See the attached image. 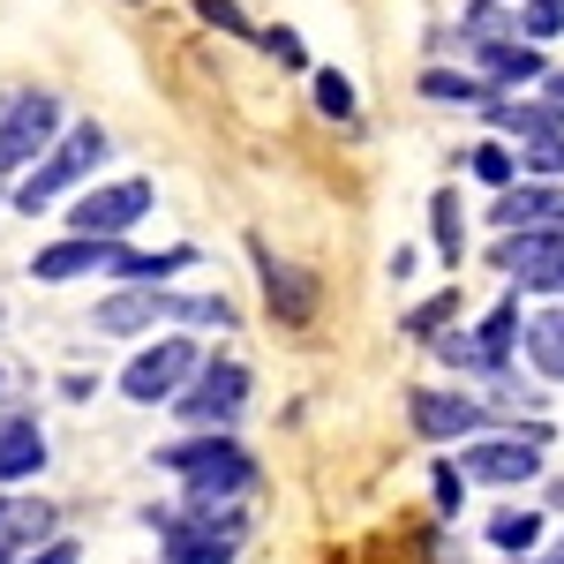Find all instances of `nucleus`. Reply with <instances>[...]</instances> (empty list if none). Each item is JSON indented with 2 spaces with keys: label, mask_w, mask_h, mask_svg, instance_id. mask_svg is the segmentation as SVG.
Returning <instances> with one entry per match:
<instances>
[{
  "label": "nucleus",
  "mask_w": 564,
  "mask_h": 564,
  "mask_svg": "<svg viewBox=\"0 0 564 564\" xmlns=\"http://www.w3.org/2000/svg\"><path fill=\"white\" fill-rule=\"evenodd\" d=\"M430 226H436V257H444V263H459V249H467V218H459V196H452V188H436Z\"/></svg>",
  "instance_id": "18"
},
{
  "label": "nucleus",
  "mask_w": 564,
  "mask_h": 564,
  "mask_svg": "<svg viewBox=\"0 0 564 564\" xmlns=\"http://www.w3.org/2000/svg\"><path fill=\"white\" fill-rule=\"evenodd\" d=\"M76 557H84V550H76L68 534H53V542H39V550H23L15 564H76Z\"/></svg>",
  "instance_id": "28"
},
{
  "label": "nucleus",
  "mask_w": 564,
  "mask_h": 564,
  "mask_svg": "<svg viewBox=\"0 0 564 564\" xmlns=\"http://www.w3.org/2000/svg\"><path fill=\"white\" fill-rule=\"evenodd\" d=\"M166 316H181V294H166V286H121V294H106L98 302V332H113V339H129V332H151V324H166Z\"/></svg>",
  "instance_id": "8"
},
{
  "label": "nucleus",
  "mask_w": 564,
  "mask_h": 564,
  "mask_svg": "<svg viewBox=\"0 0 564 564\" xmlns=\"http://www.w3.org/2000/svg\"><path fill=\"white\" fill-rule=\"evenodd\" d=\"M113 249H121V241H90V234H68V241H53V249H39V257H31V279L61 286V279H84V271H113Z\"/></svg>",
  "instance_id": "11"
},
{
  "label": "nucleus",
  "mask_w": 564,
  "mask_h": 564,
  "mask_svg": "<svg viewBox=\"0 0 564 564\" xmlns=\"http://www.w3.org/2000/svg\"><path fill=\"white\" fill-rule=\"evenodd\" d=\"M520 174H534V181H557L564 174V135H534L520 151Z\"/></svg>",
  "instance_id": "19"
},
{
  "label": "nucleus",
  "mask_w": 564,
  "mask_h": 564,
  "mask_svg": "<svg viewBox=\"0 0 564 564\" xmlns=\"http://www.w3.org/2000/svg\"><path fill=\"white\" fill-rule=\"evenodd\" d=\"M196 249H159V257H135V249H113V271L129 279V286H166L174 271H188Z\"/></svg>",
  "instance_id": "16"
},
{
  "label": "nucleus",
  "mask_w": 564,
  "mask_h": 564,
  "mask_svg": "<svg viewBox=\"0 0 564 564\" xmlns=\"http://www.w3.org/2000/svg\"><path fill=\"white\" fill-rule=\"evenodd\" d=\"M159 467H174V475L188 481V505H204V512H218V505H234V497H249V489H257V459H249L226 430H204V436L166 444V452H159Z\"/></svg>",
  "instance_id": "1"
},
{
  "label": "nucleus",
  "mask_w": 564,
  "mask_h": 564,
  "mask_svg": "<svg viewBox=\"0 0 564 564\" xmlns=\"http://www.w3.org/2000/svg\"><path fill=\"white\" fill-rule=\"evenodd\" d=\"M0 520H8V505H0Z\"/></svg>",
  "instance_id": "35"
},
{
  "label": "nucleus",
  "mask_w": 564,
  "mask_h": 564,
  "mask_svg": "<svg viewBox=\"0 0 564 564\" xmlns=\"http://www.w3.org/2000/svg\"><path fill=\"white\" fill-rule=\"evenodd\" d=\"M459 475L475 481H534L542 475V436H481L459 452Z\"/></svg>",
  "instance_id": "7"
},
{
  "label": "nucleus",
  "mask_w": 564,
  "mask_h": 564,
  "mask_svg": "<svg viewBox=\"0 0 564 564\" xmlns=\"http://www.w3.org/2000/svg\"><path fill=\"white\" fill-rule=\"evenodd\" d=\"M422 90H430V98H444V106H475V98H481V76H452V68H430V76H422Z\"/></svg>",
  "instance_id": "21"
},
{
  "label": "nucleus",
  "mask_w": 564,
  "mask_h": 564,
  "mask_svg": "<svg viewBox=\"0 0 564 564\" xmlns=\"http://www.w3.org/2000/svg\"><path fill=\"white\" fill-rule=\"evenodd\" d=\"M520 31L527 39H557L564 31V0H520Z\"/></svg>",
  "instance_id": "22"
},
{
  "label": "nucleus",
  "mask_w": 564,
  "mask_h": 564,
  "mask_svg": "<svg viewBox=\"0 0 564 564\" xmlns=\"http://www.w3.org/2000/svg\"><path fill=\"white\" fill-rule=\"evenodd\" d=\"M61 143V98L53 90H15L0 106V174L15 166H39V151Z\"/></svg>",
  "instance_id": "3"
},
{
  "label": "nucleus",
  "mask_w": 564,
  "mask_h": 564,
  "mask_svg": "<svg viewBox=\"0 0 564 564\" xmlns=\"http://www.w3.org/2000/svg\"><path fill=\"white\" fill-rule=\"evenodd\" d=\"M181 324H218V332H226V324H234V302H226V294H196V302H181Z\"/></svg>",
  "instance_id": "26"
},
{
  "label": "nucleus",
  "mask_w": 564,
  "mask_h": 564,
  "mask_svg": "<svg viewBox=\"0 0 564 564\" xmlns=\"http://www.w3.org/2000/svg\"><path fill=\"white\" fill-rule=\"evenodd\" d=\"M196 15H204L212 31H234V39H249V15H241L234 0H196Z\"/></svg>",
  "instance_id": "27"
},
{
  "label": "nucleus",
  "mask_w": 564,
  "mask_h": 564,
  "mask_svg": "<svg viewBox=\"0 0 564 564\" xmlns=\"http://www.w3.org/2000/svg\"><path fill=\"white\" fill-rule=\"evenodd\" d=\"M520 339H527V361H534L550 384H564V308H534L520 324Z\"/></svg>",
  "instance_id": "14"
},
{
  "label": "nucleus",
  "mask_w": 564,
  "mask_h": 564,
  "mask_svg": "<svg viewBox=\"0 0 564 564\" xmlns=\"http://www.w3.org/2000/svg\"><path fill=\"white\" fill-rule=\"evenodd\" d=\"M316 106H324L332 121H354V84L339 76V68H324V76H316Z\"/></svg>",
  "instance_id": "23"
},
{
  "label": "nucleus",
  "mask_w": 564,
  "mask_h": 564,
  "mask_svg": "<svg viewBox=\"0 0 564 564\" xmlns=\"http://www.w3.org/2000/svg\"><path fill=\"white\" fill-rule=\"evenodd\" d=\"M475 61H481V84H534L542 76V53L520 39H489L475 45Z\"/></svg>",
  "instance_id": "15"
},
{
  "label": "nucleus",
  "mask_w": 564,
  "mask_h": 564,
  "mask_svg": "<svg viewBox=\"0 0 564 564\" xmlns=\"http://www.w3.org/2000/svg\"><path fill=\"white\" fill-rule=\"evenodd\" d=\"M534 534H542L534 512H497V520H489V542H497V550H534Z\"/></svg>",
  "instance_id": "20"
},
{
  "label": "nucleus",
  "mask_w": 564,
  "mask_h": 564,
  "mask_svg": "<svg viewBox=\"0 0 564 564\" xmlns=\"http://www.w3.org/2000/svg\"><path fill=\"white\" fill-rule=\"evenodd\" d=\"M45 467V430L31 414H0V481H23Z\"/></svg>",
  "instance_id": "13"
},
{
  "label": "nucleus",
  "mask_w": 564,
  "mask_h": 564,
  "mask_svg": "<svg viewBox=\"0 0 564 564\" xmlns=\"http://www.w3.org/2000/svg\"><path fill=\"white\" fill-rule=\"evenodd\" d=\"M0 564H15V550H8V542H0Z\"/></svg>",
  "instance_id": "34"
},
{
  "label": "nucleus",
  "mask_w": 564,
  "mask_h": 564,
  "mask_svg": "<svg viewBox=\"0 0 564 564\" xmlns=\"http://www.w3.org/2000/svg\"><path fill=\"white\" fill-rule=\"evenodd\" d=\"M257 271H263V302L279 308L286 324H308V316H316V279H308V271L279 263L271 249H263V241H257Z\"/></svg>",
  "instance_id": "12"
},
{
  "label": "nucleus",
  "mask_w": 564,
  "mask_h": 564,
  "mask_svg": "<svg viewBox=\"0 0 564 564\" xmlns=\"http://www.w3.org/2000/svg\"><path fill=\"white\" fill-rule=\"evenodd\" d=\"M143 212H151V181H106V188H84V196H76L68 226L90 234V241H121Z\"/></svg>",
  "instance_id": "6"
},
{
  "label": "nucleus",
  "mask_w": 564,
  "mask_h": 564,
  "mask_svg": "<svg viewBox=\"0 0 564 564\" xmlns=\"http://www.w3.org/2000/svg\"><path fill=\"white\" fill-rule=\"evenodd\" d=\"M174 406H181V422H196V430H226L249 406V369L241 361H204Z\"/></svg>",
  "instance_id": "5"
},
{
  "label": "nucleus",
  "mask_w": 564,
  "mask_h": 564,
  "mask_svg": "<svg viewBox=\"0 0 564 564\" xmlns=\"http://www.w3.org/2000/svg\"><path fill=\"white\" fill-rule=\"evenodd\" d=\"M520 286H527V294H564V257H550L542 271H527Z\"/></svg>",
  "instance_id": "30"
},
{
  "label": "nucleus",
  "mask_w": 564,
  "mask_h": 564,
  "mask_svg": "<svg viewBox=\"0 0 564 564\" xmlns=\"http://www.w3.org/2000/svg\"><path fill=\"white\" fill-rule=\"evenodd\" d=\"M406 414H414V430L430 436V444H452V436H475L481 422H489V414H481L475 399H467V391H414V399H406Z\"/></svg>",
  "instance_id": "9"
},
{
  "label": "nucleus",
  "mask_w": 564,
  "mask_h": 564,
  "mask_svg": "<svg viewBox=\"0 0 564 564\" xmlns=\"http://www.w3.org/2000/svg\"><path fill=\"white\" fill-rule=\"evenodd\" d=\"M550 106H557V113H564V76H550Z\"/></svg>",
  "instance_id": "32"
},
{
  "label": "nucleus",
  "mask_w": 564,
  "mask_h": 564,
  "mask_svg": "<svg viewBox=\"0 0 564 564\" xmlns=\"http://www.w3.org/2000/svg\"><path fill=\"white\" fill-rule=\"evenodd\" d=\"M263 39V53H279V61H286V68H302L308 53H302V39H294V31H257Z\"/></svg>",
  "instance_id": "29"
},
{
  "label": "nucleus",
  "mask_w": 564,
  "mask_h": 564,
  "mask_svg": "<svg viewBox=\"0 0 564 564\" xmlns=\"http://www.w3.org/2000/svg\"><path fill=\"white\" fill-rule=\"evenodd\" d=\"M542 564H564V542H557V550H550V557H542Z\"/></svg>",
  "instance_id": "33"
},
{
  "label": "nucleus",
  "mask_w": 564,
  "mask_h": 564,
  "mask_svg": "<svg viewBox=\"0 0 564 564\" xmlns=\"http://www.w3.org/2000/svg\"><path fill=\"white\" fill-rule=\"evenodd\" d=\"M98 159H106V129H98V121H76V129H68V135H61V143L39 159V166L23 174V188H15V212H45V204H53L61 188H76V181H84Z\"/></svg>",
  "instance_id": "2"
},
{
  "label": "nucleus",
  "mask_w": 564,
  "mask_h": 564,
  "mask_svg": "<svg viewBox=\"0 0 564 564\" xmlns=\"http://www.w3.org/2000/svg\"><path fill=\"white\" fill-rule=\"evenodd\" d=\"M497 226L505 234H550V226H564V188L557 181H512L497 196Z\"/></svg>",
  "instance_id": "10"
},
{
  "label": "nucleus",
  "mask_w": 564,
  "mask_h": 564,
  "mask_svg": "<svg viewBox=\"0 0 564 564\" xmlns=\"http://www.w3.org/2000/svg\"><path fill=\"white\" fill-rule=\"evenodd\" d=\"M459 497H467V489H459V467H436V505L459 512Z\"/></svg>",
  "instance_id": "31"
},
{
  "label": "nucleus",
  "mask_w": 564,
  "mask_h": 564,
  "mask_svg": "<svg viewBox=\"0 0 564 564\" xmlns=\"http://www.w3.org/2000/svg\"><path fill=\"white\" fill-rule=\"evenodd\" d=\"M196 369H204L196 339H159V347H143L129 369H121V391H129L135 406H159V399H181Z\"/></svg>",
  "instance_id": "4"
},
{
  "label": "nucleus",
  "mask_w": 564,
  "mask_h": 564,
  "mask_svg": "<svg viewBox=\"0 0 564 564\" xmlns=\"http://www.w3.org/2000/svg\"><path fill=\"white\" fill-rule=\"evenodd\" d=\"M452 316H459V294H436V302H422L414 316H406V332H414V339H436Z\"/></svg>",
  "instance_id": "24"
},
{
  "label": "nucleus",
  "mask_w": 564,
  "mask_h": 564,
  "mask_svg": "<svg viewBox=\"0 0 564 564\" xmlns=\"http://www.w3.org/2000/svg\"><path fill=\"white\" fill-rule=\"evenodd\" d=\"M489 121L527 135V143H534V135H564V113L550 106V98H542V106H520V98H512V106H489Z\"/></svg>",
  "instance_id": "17"
},
{
  "label": "nucleus",
  "mask_w": 564,
  "mask_h": 564,
  "mask_svg": "<svg viewBox=\"0 0 564 564\" xmlns=\"http://www.w3.org/2000/svg\"><path fill=\"white\" fill-rule=\"evenodd\" d=\"M475 174H481V181H497V188H512V174H520V159H512L505 143H481V151H475Z\"/></svg>",
  "instance_id": "25"
}]
</instances>
